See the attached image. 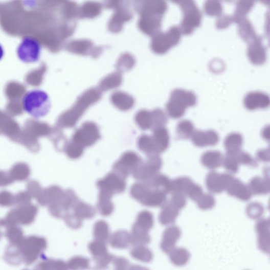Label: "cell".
<instances>
[{
  "label": "cell",
  "mask_w": 270,
  "mask_h": 270,
  "mask_svg": "<svg viewBox=\"0 0 270 270\" xmlns=\"http://www.w3.org/2000/svg\"><path fill=\"white\" fill-rule=\"evenodd\" d=\"M22 105L26 113L36 119H40L49 113L52 104L50 97L46 92L35 89L25 94Z\"/></svg>",
  "instance_id": "1"
},
{
  "label": "cell",
  "mask_w": 270,
  "mask_h": 270,
  "mask_svg": "<svg viewBox=\"0 0 270 270\" xmlns=\"http://www.w3.org/2000/svg\"><path fill=\"white\" fill-rule=\"evenodd\" d=\"M130 194L140 204L149 207H162L167 201V194L151 189L145 182L133 185Z\"/></svg>",
  "instance_id": "2"
},
{
  "label": "cell",
  "mask_w": 270,
  "mask_h": 270,
  "mask_svg": "<svg viewBox=\"0 0 270 270\" xmlns=\"http://www.w3.org/2000/svg\"><path fill=\"white\" fill-rule=\"evenodd\" d=\"M196 102V96L193 92L176 89L171 93L167 111L171 117L179 118L184 115L186 109L195 106Z\"/></svg>",
  "instance_id": "3"
},
{
  "label": "cell",
  "mask_w": 270,
  "mask_h": 270,
  "mask_svg": "<svg viewBox=\"0 0 270 270\" xmlns=\"http://www.w3.org/2000/svg\"><path fill=\"white\" fill-rule=\"evenodd\" d=\"M177 4L183 12V18L180 27L183 35H189L198 27L201 21V14L195 3L192 1H178Z\"/></svg>",
  "instance_id": "4"
},
{
  "label": "cell",
  "mask_w": 270,
  "mask_h": 270,
  "mask_svg": "<svg viewBox=\"0 0 270 270\" xmlns=\"http://www.w3.org/2000/svg\"><path fill=\"white\" fill-rule=\"evenodd\" d=\"M41 50V45L37 39L27 36L22 39L17 48L16 54L24 63H35L40 58Z\"/></svg>",
  "instance_id": "5"
},
{
  "label": "cell",
  "mask_w": 270,
  "mask_h": 270,
  "mask_svg": "<svg viewBox=\"0 0 270 270\" xmlns=\"http://www.w3.org/2000/svg\"><path fill=\"white\" fill-rule=\"evenodd\" d=\"M162 161L158 154L148 156L145 162H141L135 167L132 173L134 178L146 181L159 174Z\"/></svg>",
  "instance_id": "6"
},
{
  "label": "cell",
  "mask_w": 270,
  "mask_h": 270,
  "mask_svg": "<svg viewBox=\"0 0 270 270\" xmlns=\"http://www.w3.org/2000/svg\"><path fill=\"white\" fill-rule=\"evenodd\" d=\"M100 138L97 126L93 123H87L76 131L71 142L84 149L95 144Z\"/></svg>",
  "instance_id": "7"
},
{
  "label": "cell",
  "mask_w": 270,
  "mask_h": 270,
  "mask_svg": "<svg viewBox=\"0 0 270 270\" xmlns=\"http://www.w3.org/2000/svg\"><path fill=\"white\" fill-rule=\"evenodd\" d=\"M88 249L95 263L96 270L106 269L115 258L108 252L105 242L94 240L89 244Z\"/></svg>",
  "instance_id": "8"
},
{
  "label": "cell",
  "mask_w": 270,
  "mask_h": 270,
  "mask_svg": "<svg viewBox=\"0 0 270 270\" xmlns=\"http://www.w3.org/2000/svg\"><path fill=\"white\" fill-rule=\"evenodd\" d=\"M97 184L100 191L105 192L111 196L124 192L126 187L125 178L114 172L98 181Z\"/></svg>",
  "instance_id": "9"
},
{
  "label": "cell",
  "mask_w": 270,
  "mask_h": 270,
  "mask_svg": "<svg viewBox=\"0 0 270 270\" xmlns=\"http://www.w3.org/2000/svg\"><path fill=\"white\" fill-rule=\"evenodd\" d=\"M181 35L179 27H172L166 33L161 34L155 40V50L160 53H165L178 43Z\"/></svg>",
  "instance_id": "10"
},
{
  "label": "cell",
  "mask_w": 270,
  "mask_h": 270,
  "mask_svg": "<svg viewBox=\"0 0 270 270\" xmlns=\"http://www.w3.org/2000/svg\"><path fill=\"white\" fill-rule=\"evenodd\" d=\"M141 161L140 157L137 153L127 151L115 164L114 173L125 179Z\"/></svg>",
  "instance_id": "11"
},
{
  "label": "cell",
  "mask_w": 270,
  "mask_h": 270,
  "mask_svg": "<svg viewBox=\"0 0 270 270\" xmlns=\"http://www.w3.org/2000/svg\"><path fill=\"white\" fill-rule=\"evenodd\" d=\"M233 179L232 176L228 174L211 172L207 176V187L213 193H220L227 190Z\"/></svg>",
  "instance_id": "12"
},
{
  "label": "cell",
  "mask_w": 270,
  "mask_h": 270,
  "mask_svg": "<svg viewBox=\"0 0 270 270\" xmlns=\"http://www.w3.org/2000/svg\"><path fill=\"white\" fill-rule=\"evenodd\" d=\"M269 102L268 96L261 92L250 93L246 95L244 100V106L249 110L265 109L269 106Z\"/></svg>",
  "instance_id": "13"
},
{
  "label": "cell",
  "mask_w": 270,
  "mask_h": 270,
  "mask_svg": "<svg viewBox=\"0 0 270 270\" xmlns=\"http://www.w3.org/2000/svg\"><path fill=\"white\" fill-rule=\"evenodd\" d=\"M191 138L193 143L199 147L214 146L219 141L218 134L212 130L206 131L195 130Z\"/></svg>",
  "instance_id": "14"
},
{
  "label": "cell",
  "mask_w": 270,
  "mask_h": 270,
  "mask_svg": "<svg viewBox=\"0 0 270 270\" xmlns=\"http://www.w3.org/2000/svg\"><path fill=\"white\" fill-rule=\"evenodd\" d=\"M248 55L251 62L256 65H262L266 61V50L262 44V39L249 44Z\"/></svg>",
  "instance_id": "15"
},
{
  "label": "cell",
  "mask_w": 270,
  "mask_h": 270,
  "mask_svg": "<svg viewBox=\"0 0 270 270\" xmlns=\"http://www.w3.org/2000/svg\"><path fill=\"white\" fill-rule=\"evenodd\" d=\"M181 236V231L175 226L167 228L163 234V240L161 243L162 250L168 254L175 249V243Z\"/></svg>",
  "instance_id": "16"
},
{
  "label": "cell",
  "mask_w": 270,
  "mask_h": 270,
  "mask_svg": "<svg viewBox=\"0 0 270 270\" xmlns=\"http://www.w3.org/2000/svg\"><path fill=\"white\" fill-rule=\"evenodd\" d=\"M226 190L230 195L244 201L249 200L252 196L248 186L242 183L240 180L234 178Z\"/></svg>",
  "instance_id": "17"
},
{
  "label": "cell",
  "mask_w": 270,
  "mask_h": 270,
  "mask_svg": "<svg viewBox=\"0 0 270 270\" xmlns=\"http://www.w3.org/2000/svg\"><path fill=\"white\" fill-rule=\"evenodd\" d=\"M256 230L259 234V246L266 253L269 251V221L267 219H261L256 224Z\"/></svg>",
  "instance_id": "18"
},
{
  "label": "cell",
  "mask_w": 270,
  "mask_h": 270,
  "mask_svg": "<svg viewBox=\"0 0 270 270\" xmlns=\"http://www.w3.org/2000/svg\"><path fill=\"white\" fill-rule=\"evenodd\" d=\"M72 210L73 212L69 213L72 214L81 221H83V219H84L93 218L96 212L93 207L84 204L83 201L79 200L78 198L74 202L70 211Z\"/></svg>",
  "instance_id": "19"
},
{
  "label": "cell",
  "mask_w": 270,
  "mask_h": 270,
  "mask_svg": "<svg viewBox=\"0 0 270 270\" xmlns=\"http://www.w3.org/2000/svg\"><path fill=\"white\" fill-rule=\"evenodd\" d=\"M152 138L158 154L165 151L170 144V136L167 129L164 127L155 129Z\"/></svg>",
  "instance_id": "20"
},
{
  "label": "cell",
  "mask_w": 270,
  "mask_h": 270,
  "mask_svg": "<svg viewBox=\"0 0 270 270\" xmlns=\"http://www.w3.org/2000/svg\"><path fill=\"white\" fill-rule=\"evenodd\" d=\"M171 181L166 175L158 174L151 179L144 182L151 189L162 192L167 194L171 192Z\"/></svg>",
  "instance_id": "21"
},
{
  "label": "cell",
  "mask_w": 270,
  "mask_h": 270,
  "mask_svg": "<svg viewBox=\"0 0 270 270\" xmlns=\"http://www.w3.org/2000/svg\"><path fill=\"white\" fill-rule=\"evenodd\" d=\"M108 241L114 248L127 249L130 244V233L125 230L117 231L110 235Z\"/></svg>",
  "instance_id": "22"
},
{
  "label": "cell",
  "mask_w": 270,
  "mask_h": 270,
  "mask_svg": "<svg viewBox=\"0 0 270 270\" xmlns=\"http://www.w3.org/2000/svg\"><path fill=\"white\" fill-rule=\"evenodd\" d=\"M223 159L221 152L209 151L201 156V162L206 167L214 170L223 165Z\"/></svg>",
  "instance_id": "23"
},
{
  "label": "cell",
  "mask_w": 270,
  "mask_h": 270,
  "mask_svg": "<svg viewBox=\"0 0 270 270\" xmlns=\"http://www.w3.org/2000/svg\"><path fill=\"white\" fill-rule=\"evenodd\" d=\"M252 195H265L269 192L270 185L268 178L255 177L248 185Z\"/></svg>",
  "instance_id": "24"
},
{
  "label": "cell",
  "mask_w": 270,
  "mask_h": 270,
  "mask_svg": "<svg viewBox=\"0 0 270 270\" xmlns=\"http://www.w3.org/2000/svg\"><path fill=\"white\" fill-rule=\"evenodd\" d=\"M162 207V211L159 216L160 223L163 225H168L174 223L178 215L179 211L174 208L170 201H166Z\"/></svg>",
  "instance_id": "25"
},
{
  "label": "cell",
  "mask_w": 270,
  "mask_h": 270,
  "mask_svg": "<svg viewBox=\"0 0 270 270\" xmlns=\"http://www.w3.org/2000/svg\"><path fill=\"white\" fill-rule=\"evenodd\" d=\"M238 24L239 35L249 44L260 38L257 35L251 24L246 18L241 20Z\"/></svg>",
  "instance_id": "26"
},
{
  "label": "cell",
  "mask_w": 270,
  "mask_h": 270,
  "mask_svg": "<svg viewBox=\"0 0 270 270\" xmlns=\"http://www.w3.org/2000/svg\"><path fill=\"white\" fill-rule=\"evenodd\" d=\"M130 244L135 246L145 245L150 242L148 232L132 226L130 233Z\"/></svg>",
  "instance_id": "27"
},
{
  "label": "cell",
  "mask_w": 270,
  "mask_h": 270,
  "mask_svg": "<svg viewBox=\"0 0 270 270\" xmlns=\"http://www.w3.org/2000/svg\"><path fill=\"white\" fill-rule=\"evenodd\" d=\"M243 137L239 133H231L226 138L224 142L227 153H236L240 150L243 145Z\"/></svg>",
  "instance_id": "28"
},
{
  "label": "cell",
  "mask_w": 270,
  "mask_h": 270,
  "mask_svg": "<svg viewBox=\"0 0 270 270\" xmlns=\"http://www.w3.org/2000/svg\"><path fill=\"white\" fill-rule=\"evenodd\" d=\"M94 240L106 243L110 237L109 225L104 221H97L93 229Z\"/></svg>",
  "instance_id": "29"
},
{
  "label": "cell",
  "mask_w": 270,
  "mask_h": 270,
  "mask_svg": "<svg viewBox=\"0 0 270 270\" xmlns=\"http://www.w3.org/2000/svg\"><path fill=\"white\" fill-rule=\"evenodd\" d=\"M133 226L142 230L149 232L154 226L153 214L148 211H142L139 214L137 221Z\"/></svg>",
  "instance_id": "30"
},
{
  "label": "cell",
  "mask_w": 270,
  "mask_h": 270,
  "mask_svg": "<svg viewBox=\"0 0 270 270\" xmlns=\"http://www.w3.org/2000/svg\"><path fill=\"white\" fill-rule=\"evenodd\" d=\"M132 258L139 261L148 263L153 259V253L145 245L135 246L130 251Z\"/></svg>",
  "instance_id": "31"
},
{
  "label": "cell",
  "mask_w": 270,
  "mask_h": 270,
  "mask_svg": "<svg viewBox=\"0 0 270 270\" xmlns=\"http://www.w3.org/2000/svg\"><path fill=\"white\" fill-rule=\"evenodd\" d=\"M193 183L188 177H181L171 181V192L173 194H181L185 195L186 192Z\"/></svg>",
  "instance_id": "32"
},
{
  "label": "cell",
  "mask_w": 270,
  "mask_h": 270,
  "mask_svg": "<svg viewBox=\"0 0 270 270\" xmlns=\"http://www.w3.org/2000/svg\"><path fill=\"white\" fill-rule=\"evenodd\" d=\"M138 146L140 150L148 156L158 154L152 137L143 135L138 141Z\"/></svg>",
  "instance_id": "33"
},
{
  "label": "cell",
  "mask_w": 270,
  "mask_h": 270,
  "mask_svg": "<svg viewBox=\"0 0 270 270\" xmlns=\"http://www.w3.org/2000/svg\"><path fill=\"white\" fill-rule=\"evenodd\" d=\"M254 3L251 1L238 2L233 16L234 22L238 24L241 20L246 18V14L250 11Z\"/></svg>",
  "instance_id": "34"
},
{
  "label": "cell",
  "mask_w": 270,
  "mask_h": 270,
  "mask_svg": "<svg viewBox=\"0 0 270 270\" xmlns=\"http://www.w3.org/2000/svg\"><path fill=\"white\" fill-rule=\"evenodd\" d=\"M195 130L193 124L188 120L180 122L177 126L176 133L179 139L188 140Z\"/></svg>",
  "instance_id": "35"
},
{
  "label": "cell",
  "mask_w": 270,
  "mask_h": 270,
  "mask_svg": "<svg viewBox=\"0 0 270 270\" xmlns=\"http://www.w3.org/2000/svg\"><path fill=\"white\" fill-rule=\"evenodd\" d=\"M189 252L184 249H175L170 253L172 262L177 266H182L187 263L190 258Z\"/></svg>",
  "instance_id": "36"
},
{
  "label": "cell",
  "mask_w": 270,
  "mask_h": 270,
  "mask_svg": "<svg viewBox=\"0 0 270 270\" xmlns=\"http://www.w3.org/2000/svg\"><path fill=\"white\" fill-rule=\"evenodd\" d=\"M68 269L70 270H86L90 267V260L82 256H76L68 261Z\"/></svg>",
  "instance_id": "37"
},
{
  "label": "cell",
  "mask_w": 270,
  "mask_h": 270,
  "mask_svg": "<svg viewBox=\"0 0 270 270\" xmlns=\"http://www.w3.org/2000/svg\"><path fill=\"white\" fill-rule=\"evenodd\" d=\"M223 165L226 170L231 173H236L239 170V163L235 153H227L223 159Z\"/></svg>",
  "instance_id": "38"
},
{
  "label": "cell",
  "mask_w": 270,
  "mask_h": 270,
  "mask_svg": "<svg viewBox=\"0 0 270 270\" xmlns=\"http://www.w3.org/2000/svg\"><path fill=\"white\" fill-rule=\"evenodd\" d=\"M97 209L100 214L107 216L112 213L114 206L111 199L99 197Z\"/></svg>",
  "instance_id": "39"
},
{
  "label": "cell",
  "mask_w": 270,
  "mask_h": 270,
  "mask_svg": "<svg viewBox=\"0 0 270 270\" xmlns=\"http://www.w3.org/2000/svg\"><path fill=\"white\" fill-rule=\"evenodd\" d=\"M196 201L198 208L202 210L212 209L215 204V199L211 195L204 193Z\"/></svg>",
  "instance_id": "40"
},
{
  "label": "cell",
  "mask_w": 270,
  "mask_h": 270,
  "mask_svg": "<svg viewBox=\"0 0 270 270\" xmlns=\"http://www.w3.org/2000/svg\"><path fill=\"white\" fill-rule=\"evenodd\" d=\"M205 10L207 14L210 16H219L223 12L220 3L216 1H208L205 6Z\"/></svg>",
  "instance_id": "41"
},
{
  "label": "cell",
  "mask_w": 270,
  "mask_h": 270,
  "mask_svg": "<svg viewBox=\"0 0 270 270\" xmlns=\"http://www.w3.org/2000/svg\"><path fill=\"white\" fill-rule=\"evenodd\" d=\"M263 212L264 208L259 202H252L246 209L248 215L253 219L259 218L262 215Z\"/></svg>",
  "instance_id": "42"
},
{
  "label": "cell",
  "mask_w": 270,
  "mask_h": 270,
  "mask_svg": "<svg viewBox=\"0 0 270 270\" xmlns=\"http://www.w3.org/2000/svg\"><path fill=\"white\" fill-rule=\"evenodd\" d=\"M152 122H153V127L155 129L163 127L167 123V118L163 111L159 110L154 112L152 117Z\"/></svg>",
  "instance_id": "43"
},
{
  "label": "cell",
  "mask_w": 270,
  "mask_h": 270,
  "mask_svg": "<svg viewBox=\"0 0 270 270\" xmlns=\"http://www.w3.org/2000/svg\"><path fill=\"white\" fill-rule=\"evenodd\" d=\"M66 154L71 159H77L83 154V149L78 146L70 142L66 147Z\"/></svg>",
  "instance_id": "44"
},
{
  "label": "cell",
  "mask_w": 270,
  "mask_h": 270,
  "mask_svg": "<svg viewBox=\"0 0 270 270\" xmlns=\"http://www.w3.org/2000/svg\"><path fill=\"white\" fill-rule=\"evenodd\" d=\"M202 194L204 193L200 186L193 183L186 192L185 195L192 200L196 201Z\"/></svg>",
  "instance_id": "45"
},
{
  "label": "cell",
  "mask_w": 270,
  "mask_h": 270,
  "mask_svg": "<svg viewBox=\"0 0 270 270\" xmlns=\"http://www.w3.org/2000/svg\"><path fill=\"white\" fill-rule=\"evenodd\" d=\"M170 201L171 205L178 211L185 207L187 201L185 195L181 194H173Z\"/></svg>",
  "instance_id": "46"
},
{
  "label": "cell",
  "mask_w": 270,
  "mask_h": 270,
  "mask_svg": "<svg viewBox=\"0 0 270 270\" xmlns=\"http://www.w3.org/2000/svg\"><path fill=\"white\" fill-rule=\"evenodd\" d=\"M239 164L255 166L256 165V162L250 155L243 151L240 150L235 153Z\"/></svg>",
  "instance_id": "47"
},
{
  "label": "cell",
  "mask_w": 270,
  "mask_h": 270,
  "mask_svg": "<svg viewBox=\"0 0 270 270\" xmlns=\"http://www.w3.org/2000/svg\"><path fill=\"white\" fill-rule=\"evenodd\" d=\"M140 116L138 123L143 130H147L153 127L152 117L149 114H144Z\"/></svg>",
  "instance_id": "48"
},
{
  "label": "cell",
  "mask_w": 270,
  "mask_h": 270,
  "mask_svg": "<svg viewBox=\"0 0 270 270\" xmlns=\"http://www.w3.org/2000/svg\"><path fill=\"white\" fill-rule=\"evenodd\" d=\"M46 270H69L66 263L62 260H52L46 264Z\"/></svg>",
  "instance_id": "49"
},
{
  "label": "cell",
  "mask_w": 270,
  "mask_h": 270,
  "mask_svg": "<svg viewBox=\"0 0 270 270\" xmlns=\"http://www.w3.org/2000/svg\"><path fill=\"white\" fill-rule=\"evenodd\" d=\"M112 262L114 270H129L130 264L127 259L123 257H115Z\"/></svg>",
  "instance_id": "50"
},
{
  "label": "cell",
  "mask_w": 270,
  "mask_h": 270,
  "mask_svg": "<svg viewBox=\"0 0 270 270\" xmlns=\"http://www.w3.org/2000/svg\"><path fill=\"white\" fill-rule=\"evenodd\" d=\"M234 22L233 16L230 15H222L219 18L216 23V27L219 29H225Z\"/></svg>",
  "instance_id": "51"
},
{
  "label": "cell",
  "mask_w": 270,
  "mask_h": 270,
  "mask_svg": "<svg viewBox=\"0 0 270 270\" xmlns=\"http://www.w3.org/2000/svg\"><path fill=\"white\" fill-rule=\"evenodd\" d=\"M257 158L261 162H268L269 161V149H264L259 150L257 153Z\"/></svg>",
  "instance_id": "52"
},
{
  "label": "cell",
  "mask_w": 270,
  "mask_h": 270,
  "mask_svg": "<svg viewBox=\"0 0 270 270\" xmlns=\"http://www.w3.org/2000/svg\"><path fill=\"white\" fill-rule=\"evenodd\" d=\"M262 136L263 138L266 140L268 141L269 139V126L266 127L263 129L262 132Z\"/></svg>",
  "instance_id": "53"
},
{
  "label": "cell",
  "mask_w": 270,
  "mask_h": 270,
  "mask_svg": "<svg viewBox=\"0 0 270 270\" xmlns=\"http://www.w3.org/2000/svg\"><path fill=\"white\" fill-rule=\"evenodd\" d=\"M129 270H149L147 267L139 265H130Z\"/></svg>",
  "instance_id": "54"
},
{
  "label": "cell",
  "mask_w": 270,
  "mask_h": 270,
  "mask_svg": "<svg viewBox=\"0 0 270 270\" xmlns=\"http://www.w3.org/2000/svg\"><path fill=\"white\" fill-rule=\"evenodd\" d=\"M5 56V49L3 45L0 43V61H1Z\"/></svg>",
  "instance_id": "55"
}]
</instances>
